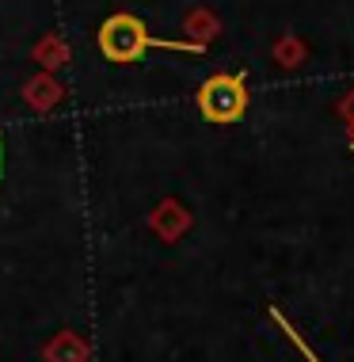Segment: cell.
<instances>
[{"instance_id": "cell-1", "label": "cell", "mask_w": 354, "mask_h": 362, "mask_svg": "<svg viewBox=\"0 0 354 362\" xmlns=\"http://www.w3.org/2000/svg\"><path fill=\"white\" fill-rule=\"evenodd\" d=\"M95 42H100V54L107 57V62H114V65H134V62H141V57L153 50V46L202 54V42H164V38H153V31L141 23V19H137V16H126V12L103 19Z\"/></svg>"}, {"instance_id": "cell-2", "label": "cell", "mask_w": 354, "mask_h": 362, "mask_svg": "<svg viewBox=\"0 0 354 362\" xmlns=\"http://www.w3.org/2000/svg\"><path fill=\"white\" fill-rule=\"evenodd\" d=\"M199 111H202L206 122H218V126H229L236 119H244V111H248V84L232 73L210 76V81L199 88Z\"/></svg>"}, {"instance_id": "cell-3", "label": "cell", "mask_w": 354, "mask_h": 362, "mask_svg": "<svg viewBox=\"0 0 354 362\" xmlns=\"http://www.w3.org/2000/svg\"><path fill=\"white\" fill-rule=\"evenodd\" d=\"M271 317H274V325H282V332H286V336H290V344H293V347H297V351H301V355H305V358H309V362H320L317 355H312V347H309V344H305V339L297 336V332H293V325H290V320H286V317H282V313H278V309H274V305H271Z\"/></svg>"}, {"instance_id": "cell-4", "label": "cell", "mask_w": 354, "mask_h": 362, "mask_svg": "<svg viewBox=\"0 0 354 362\" xmlns=\"http://www.w3.org/2000/svg\"><path fill=\"white\" fill-rule=\"evenodd\" d=\"M0 175H4V141H0Z\"/></svg>"}]
</instances>
